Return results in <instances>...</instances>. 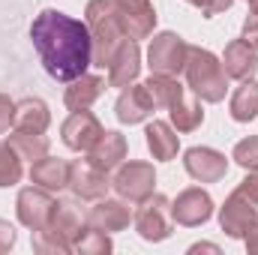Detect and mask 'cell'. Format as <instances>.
Instances as JSON below:
<instances>
[{"label":"cell","instance_id":"cell-1","mask_svg":"<svg viewBox=\"0 0 258 255\" xmlns=\"http://www.w3.org/2000/svg\"><path fill=\"white\" fill-rule=\"evenodd\" d=\"M30 42L39 54L42 69L54 81H72L93 66L90 27L81 18H72L60 9H42L30 24Z\"/></svg>","mask_w":258,"mask_h":255},{"label":"cell","instance_id":"cell-2","mask_svg":"<svg viewBox=\"0 0 258 255\" xmlns=\"http://www.w3.org/2000/svg\"><path fill=\"white\" fill-rule=\"evenodd\" d=\"M183 75H186V87L192 90V96H198L201 102L213 105V102H222L225 93H228V75L222 69V60L210 48L189 45Z\"/></svg>","mask_w":258,"mask_h":255},{"label":"cell","instance_id":"cell-3","mask_svg":"<svg viewBox=\"0 0 258 255\" xmlns=\"http://www.w3.org/2000/svg\"><path fill=\"white\" fill-rule=\"evenodd\" d=\"M84 15H87L84 21L90 27V39H93V66L108 69L117 45L126 39L120 30V21H117L114 0H87Z\"/></svg>","mask_w":258,"mask_h":255},{"label":"cell","instance_id":"cell-4","mask_svg":"<svg viewBox=\"0 0 258 255\" xmlns=\"http://www.w3.org/2000/svg\"><path fill=\"white\" fill-rule=\"evenodd\" d=\"M132 225L138 231L141 240L147 243H162L171 237L174 231V216H171V201L162 192H153L150 198H144L132 216Z\"/></svg>","mask_w":258,"mask_h":255},{"label":"cell","instance_id":"cell-5","mask_svg":"<svg viewBox=\"0 0 258 255\" xmlns=\"http://www.w3.org/2000/svg\"><path fill=\"white\" fill-rule=\"evenodd\" d=\"M189 54V42L183 36H177L174 30H162L150 39L147 48V66L150 72H162V75H180L186 66Z\"/></svg>","mask_w":258,"mask_h":255},{"label":"cell","instance_id":"cell-6","mask_svg":"<svg viewBox=\"0 0 258 255\" xmlns=\"http://www.w3.org/2000/svg\"><path fill=\"white\" fill-rule=\"evenodd\" d=\"M219 225L231 240H243L258 225V201L237 186L219 207Z\"/></svg>","mask_w":258,"mask_h":255},{"label":"cell","instance_id":"cell-7","mask_svg":"<svg viewBox=\"0 0 258 255\" xmlns=\"http://www.w3.org/2000/svg\"><path fill=\"white\" fill-rule=\"evenodd\" d=\"M111 186H114V192L120 198H126L129 204H141L144 198H150L156 192V171H153L150 162L132 159V162H123L114 171Z\"/></svg>","mask_w":258,"mask_h":255},{"label":"cell","instance_id":"cell-8","mask_svg":"<svg viewBox=\"0 0 258 255\" xmlns=\"http://www.w3.org/2000/svg\"><path fill=\"white\" fill-rule=\"evenodd\" d=\"M54 204H57L54 192H48L33 183V186H24V189L18 192V198H15V216H18V222L24 228L39 231V228L48 225V219L54 213Z\"/></svg>","mask_w":258,"mask_h":255},{"label":"cell","instance_id":"cell-9","mask_svg":"<svg viewBox=\"0 0 258 255\" xmlns=\"http://www.w3.org/2000/svg\"><path fill=\"white\" fill-rule=\"evenodd\" d=\"M114 9H117V21H120V30L126 39L141 42V39L153 36L156 9L150 0H114Z\"/></svg>","mask_w":258,"mask_h":255},{"label":"cell","instance_id":"cell-10","mask_svg":"<svg viewBox=\"0 0 258 255\" xmlns=\"http://www.w3.org/2000/svg\"><path fill=\"white\" fill-rule=\"evenodd\" d=\"M171 216L183 228L204 225L213 216V198H210V192L201 189V186H189V189L177 192V198L171 201Z\"/></svg>","mask_w":258,"mask_h":255},{"label":"cell","instance_id":"cell-11","mask_svg":"<svg viewBox=\"0 0 258 255\" xmlns=\"http://www.w3.org/2000/svg\"><path fill=\"white\" fill-rule=\"evenodd\" d=\"M132 216H135V210L129 207L126 198H99L90 210H87V216H84V222L90 225V228H99V231H105V234H117V231H126L129 222H132Z\"/></svg>","mask_w":258,"mask_h":255},{"label":"cell","instance_id":"cell-12","mask_svg":"<svg viewBox=\"0 0 258 255\" xmlns=\"http://www.w3.org/2000/svg\"><path fill=\"white\" fill-rule=\"evenodd\" d=\"M102 132H105V126L99 123L96 114H90V108L87 111H72L60 123V138H63L66 147L75 150V153H87L99 141Z\"/></svg>","mask_w":258,"mask_h":255},{"label":"cell","instance_id":"cell-13","mask_svg":"<svg viewBox=\"0 0 258 255\" xmlns=\"http://www.w3.org/2000/svg\"><path fill=\"white\" fill-rule=\"evenodd\" d=\"M183 168L198 183H219L228 174V159L213 147H189L183 153Z\"/></svg>","mask_w":258,"mask_h":255},{"label":"cell","instance_id":"cell-14","mask_svg":"<svg viewBox=\"0 0 258 255\" xmlns=\"http://www.w3.org/2000/svg\"><path fill=\"white\" fill-rule=\"evenodd\" d=\"M108 186H111V180H108L105 171L93 168L87 159H75L72 162V168H69V186L66 189L72 192L78 201H99V198L108 195Z\"/></svg>","mask_w":258,"mask_h":255},{"label":"cell","instance_id":"cell-15","mask_svg":"<svg viewBox=\"0 0 258 255\" xmlns=\"http://www.w3.org/2000/svg\"><path fill=\"white\" fill-rule=\"evenodd\" d=\"M153 111H156L153 93L147 90V84H138V81H132L129 87H123V90H120L117 105H114L117 120H120V123H126V126L144 123L147 117H153Z\"/></svg>","mask_w":258,"mask_h":255},{"label":"cell","instance_id":"cell-16","mask_svg":"<svg viewBox=\"0 0 258 255\" xmlns=\"http://www.w3.org/2000/svg\"><path fill=\"white\" fill-rule=\"evenodd\" d=\"M126 153H129L126 135L117 132V129H105V132L99 135V141L87 150V162H90L93 168L111 174V171H117V168L123 165Z\"/></svg>","mask_w":258,"mask_h":255},{"label":"cell","instance_id":"cell-17","mask_svg":"<svg viewBox=\"0 0 258 255\" xmlns=\"http://www.w3.org/2000/svg\"><path fill=\"white\" fill-rule=\"evenodd\" d=\"M138 72H141V48L138 42L123 39L108 63V87H129L132 81H138Z\"/></svg>","mask_w":258,"mask_h":255},{"label":"cell","instance_id":"cell-18","mask_svg":"<svg viewBox=\"0 0 258 255\" xmlns=\"http://www.w3.org/2000/svg\"><path fill=\"white\" fill-rule=\"evenodd\" d=\"M219 60H222V69L228 78L246 81V78H255L258 72V48H252L246 39H231Z\"/></svg>","mask_w":258,"mask_h":255},{"label":"cell","instance_id":"cell-19","mask_svg":"<svg viewBox=\"0 0 258 255\" xmlns=\"http://www.w3.org/2000/svg\"><path fill=\"white\" fill-rule=\"evenodd\" d=\"M105 90H108V78L84 72V75H78V78L69 81V87H66V93H63V105L69 111H87Z\"/></svg>","mask_w":258,"mask_h":255},{"label":"cell","instance_id":"cell-20","mask_svg":"<svg viewBox=\"0 0 258 255\" xmlns=\"http://www.w3.org/2000/svg\"><path fill=\"white\" fill-rule=\"evenodd\" d=\"M69 168H72V162H66V159L42 156L30 165V183H36L48 192H60L69 186Z\"/></svg>","mask_w":258,"mask_h":255},{"label":"cell","instance_id":"cell-21","mask_svg":"<svg viewBox=\"0 0 258 255\" xmlns=\"http://www.w3.org/2000/svg\"><path fill=\"white\" fill-rule=\"evenodd\" d=\"M144 141H147V150L153 153L156 162H171V159L177 156V150H180V135H177V129L171 126V123H165V120L147 123Z\"/></svg>","mask_w":258,"mask_h":255},{"label":"cell","instance_id":"cell-22","mask_svg":"<svg viewBox=\"0 0 258 255\" xmlns=\"http://www.w3.org/2000/svg\"><path fill=\"white\" fill-rule=\"evenodd\" d=\"M51 123V111L39 96H24L21 102H15V123L12 129H24V132H48Z\"/></svg>","mask_w":258,"mask_h":255},{"label":"cell","instance_id":"cell-23","mask_svg":"<svg viewBox=\"0 0 258 255\" xmlns=\"http://www.w3.org/2000/svg\"><path fill=\"white\" fill-rule=\"evenodd\" d=\"M228 114L237 123H249L258 117V81L246 78L240 81V87H234L231 99H228Z\"/></svg>","mask_w":258,"mask_h":255},{"label":"cell","instance_id":"cell-24","mask_svg":"<svg viewBox=\"0 0 258 255\" xmlns=\"http://www.w3.org/2000/svg\"><path fill=\"white\" fill-rule=\"evenodd\" d=\"M147 90L153 93V102L156 108H174L183 96H186V87L177 81V75H162V72H150V78L144 81Z\"/></svg>","mask_w":258,"mask_h":255},{"label":"cell","instance_id":"cell-25","mask_svg":"<svg viewBox=\"0 0 258 255\" xmlns=\"http://www.w3.org/2000/svg\"><path fill=\"white\" fill-rule=\"evenodd\" d=\"M84 225H87V222H84L81 210H78L72 201H57V204H54V213H51V219H48L45 228H54L60 237H66L69 243H75V237L81 234ZM72 252H75V249H72Z\"/></svg>","mask_w":258,"mask_h":255},{"label":"cell","instance_id":"cell-26","mask_svg":"<svg viewBox=\"0 0 258 255\" xmlns=\"http://www.w3.org/2000/svg\"><path fill=\"white\" fill-rule=\"evenodd\" d=\"M9 144L18 150V156L21 159H27L30 165L36 162V159H42V156H48V150H51V141H48V135L45 132H24V129H12L9 132Z\"/></svg>","mask_w":258,"mask_h":255},{"label":"cell","instance_id":"cell-27","mask_svg":"<svg viewBox=\"0 0 258 255\" xmlns=\"http://www.w3.org/2000/svg\"><path fill=\"white\" fill-rule=\"evenodd\" d=\"M168 117H171V126L177 132H195V129L204 123V108H201V99H180L174 108H168Z\"/></svg>","mask_w":258,"mask_h":255},{"label":"cell","instance_id":"cell-28","mask_svg":"<svg viewBox=\"0 0 258 255\" xmlns=\"http://www.w3.org/2000/svg\"><path fill=\"white\" fill-rule=\"evenodd\" d=\"M24 159L18 156V150L6 141H0V189H9V186H18L21 177H24Z\"/></svg>","mask_w":258,"mask_h":255},{"label":"cell","instance_id":"cell-29","mask_svg":"<svg viewBox=\"0 0 258 255\" xmlns=\"http://www.w3.org/2000/svg\"><path fill=\"white\" fill-rule=\"evenodd\" d=\"M72 249H75L78 255H105V252H111V234H105V231H99V228L84 225V228H81V234L75 237Z\"/></svg>","mask_w":258,"mask_h":255},{"label":"cell","instance_id":"cell-30","mask_svg":"<svg viewBox=\"0 0 258 255\" xmlns=\"http://www.w3.org/2000/svg\"><path fill=\"white\" fill-rule=\"evenodd\" d=\"M33 249L42 255H66L72 252V243L60 237L54 228H39V231H33Z\"/></svg>","mask_w":258,"mask_h":255},{"label":"cell","instance_id":"cell-31","mask_svg":"<svg viewBox=\"0 0 258 255\" xmlns=\"http://www.w3.org/2000/svg\"><path fill=\"white\" fill-rule=\"evenodd\" d=\"M231 159L243 168V171H258V135H249L243 141L234 144Z\"/></svg>","mask_w":258,"mask_h":255},{"label":"cell","instance_id":"cell-32","mask_svg":"<svg viewBox=\"0 0 258 255\" xmlns=\"http://www.w3.org/2000/svg\"><path fill=\"white\" fill-rule=\"evenodd\" d=\"M186 3H192L195 9H201V15H204V18L222 15V12H228V9L234 6V0H186Z\"/></svg>","mask_w":258,"mask_h":255},{"label":"cell","instance_id":"cell-33","mask_svg":"<svg viewBox=\"0 0 258 255\" xmlns=\"http://www.w3.org/2000/svg\"><path fill=\"white\" fill-rule=\"evenodd\" d=\"M12 123H15V102L6 93H0V135H6Z\"/></svg>","mask_w":258,"mask_h":255},{"label":"cell","instance_id":"cell-34","mask_svg":"<svg viewBox=\"0 0 258 255\" xmlns=\"http://www.w3.org/2000/svg\"><path fill=\"white\" fill-rule=\"evenodd\" d=\"M15 240H18L15 225H12V222H6V219H0V255L9 252V249L15 246Z\"/></svg>","mask_w":258,"mask_h":255},{"label":"cell","instance_id":"cell-35","mask_svg":"<svg viewBox=\"0 0 258 255\" xmlns=\"http://www.w3.org/2000/svg\"><path fill=\"white\" fill-rule=\"evenodd\" d=\"M240 39H246L252 48H258V15H246V21H243V33H240Z\"/></svg>","mask_w":258,"mask_h":255},{"label":"cell","instance_id":"cell-36","mask_svg":"<svg viewBox=\"0 0 258 255\" xmlns=\"http://www.w3.org/2000/svg\"><path fill=\"white\" fill-rule=\"evenodd\" d=\"M237 186L246 192L249 198H255V201H258V171H249V174H246V177H243Z\"/></svg>","mask_w":258,"mask_h":255},{"label":"cell","instance_id":"cell-37","mask_svg":"<svg viewBox=\"0 0 258 255\" xmlns=\"http://www.w3.org/2000/svg\"><path fill=\"white\" fill-rule=\"evenodd\" d=\"M243 243H246V249H249V252L258 255V225L249 231V234H246V237H243Z\"/></svg>","mask_w":258,"mask_h":255},{"label":"cell","instance_id":"cell-38","mask_svg":"<svg viewBox=\"0 0 258 255\" xmlns=\"http://www.w3.org/2000/svg\"><path fill=\"white\" fill-rule=\"evenodd\" d=\"M219 252V246H213V243H195V246H189V252Z\"/></svg>","mask_w":258,"mask_h":255},{"label":"cell","instance_id":"cell-39","mask_svg":"<svg viewBox=\"0 0 258 255\" xmlns=\"http://www.w3.org/2000/svg\"><path fill=\"white\" fill-rule=\"evenodd\" d=\"M246 3H249V12H252V15H258V0H246Z\"/></svg>","mask_w":258,"mask_h":255}]
</instances>
